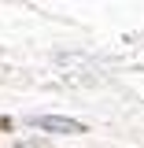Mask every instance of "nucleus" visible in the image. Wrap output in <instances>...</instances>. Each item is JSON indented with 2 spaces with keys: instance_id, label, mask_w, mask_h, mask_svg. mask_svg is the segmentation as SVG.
<instances>
[{
  "instance_id": "obj_1",
  "label": "nucleus",
  "mask_w": 144,
  "mask_h": 148,
  "mask_svg": "<svg viewBox=\"0 0 144 148\" xmlns=\"http://www.w3.org/2000/svg\"><path fill=\"white\" fill-rule=\"evenodd\" d=\"M41 126H44V130H67V133H81V122H74V119H52V115H44V119H41Z\"/></svg>"
}]
</instances>
